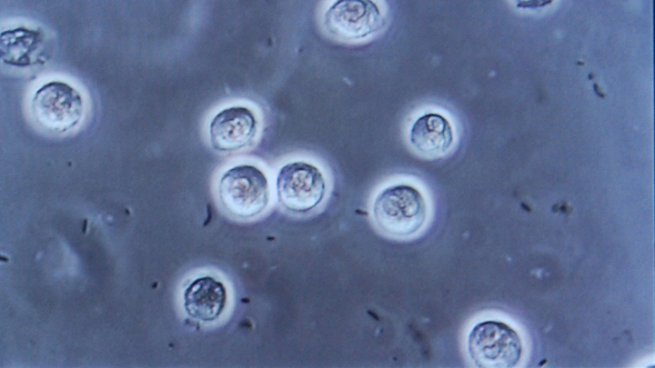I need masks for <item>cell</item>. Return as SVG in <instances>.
I'll list each match as a JSON object with an SVG mask.
<instances>
[{
  "label": "cell",
  "mask_w": 655,
  "mask_h": 368,
  "mask_svg": "<svg viewBox=\"0 0 655 368\" xmlns=\"http://www.w3.org/2000/svg\"><path fill=\"white\" fill-rule=\"evenodd\" d=\"M428 214L421 192L408 184H395L379 192L372 205L376 225L385 234L407 237L418 233Z\"/></svg>",
  "instance_id": "obj_1"
},
{
  "label": "cell",
  "mask_w": 655,
  "mask_h": 368,
  "mask_svg": "<svg viewBox=\"0 0 655 368\" xmlns=\"http://www.w3.org/2000/svg\"><path fill=\"white\" fill-rule=\"evenodd\" d=\"M467 349L473 363L480 368L515 367L523 352L517 331L499 320L476 323L468 335Z\"/></svg>",
  "instance_id": "obj_2"
},
{
  "label": "cell",
  "mask_w": 655,
  "mask_h": 368,
  "mask_svg": "<svg viewBox=\"0 0 655 368\" xmlns=\"http://www.w3.org/2000/svg\"><path fill=\"white\" fill-rule=\"evenodd\" d=\"M217 192L226 211L242 219L258 215L269 202L267 178L251 164H239L227 170L219 180Z\"/></svg>",
  "instance_id": "obj_3"
},
{
  "label": "cell",
  "mask_w": 655,
  "mask_h": 368,
  "mask_svg": "<svg viewBox=\"0 0 655 368\" xmlns=\"http://www.w3.org/2000/svg\"><path fill=\"white\" fill-rule=\"evenodd\" d=\"M31 113L44 129L62 134L76 126L84 114L80 93L64 81L45 83L34 94Z\"/></svg>",
  "instance_id": "obj_4"
},
{
  "label": "cell",
  "mask_w": 655,
  "mask_h": 368,
  "mask_svg": "<svg viewBox=\"0 0 655 368\" xmlns=\"http://www.w3.org/2000/svg\"><path fill=\"white\" fill-rule=\"evenodd\" d=\"M326 189L321 171L305 161L286 164L276 178L277 201L293 213L305 214L316 208L323 201Z\"/></svg>",
  "instance_id": "obj_5"
},
{
  "label": "cell",
  "mask_w": 655,
  "mask_h": 368,
  "mask_svg": "<svg viewBox=\"0 0 655 368\" xmlns=\"http://www.w3.org/2000/svg\"><path fill=\"white\" fill-rule=\"evenodd\" d=\"M324 26L336 37L354 40L379 31L385 20L377 5L368 0H341L325 13Z\"/></svg>",
  "instance_id": "obj_6"
},
{
  "label": "cell",
  "mask_w": 655,
  "mask_h": 368,
  "mask_svg": "<svg viewBox=\"0 0 655 368\" xmlns=\"http://www.w3.org/2000/svg\"><path fill=\"white\" fill-rule=\"evenodd\" d=\"M257 124L254 114L247 107L237 105L224 108L210 122V144L219 152L242 149L255 138Z\"/></svg>",
  "instance_id": "obj_7"
},
{
  "label": "cell",
  "mask_w": 655,
  "mask_h": 368,
  "mask_svg": "<svg viewBox=\"0 0 655 368\" xmlns=\"http://www.w3.org/2000/svg\"><path fill=\"white\" fill-rule=\"evenodd\" d=\"M186 314L201 322L217 320L227 304L225 285L216 278L205 275L193 280L184 291Z\"/></svg>",
  "instance_id": "obj_8"
},
{
  "label": "cell",
  "mask_w": 655,
  "mask_h": 368,
  "mask_svg": "<svg viewBox=\"0 0 655 368\" xmlns=\"http://www.w3.org/2000/svg\"><path fill=\"white\" fill-rule=\"evenodd\" d=\"M44 38L42 32L25 27L3 31L0 35L2 61L17 67L44 63Z\"/></svg>",
  "instance_id": "obj_9"
},
{
  "label": "cell",
  "mask_w": 655,
  "mask_h": 368,
  "mask_svg": "<svg viewBox=\"0 0 655 368\" xmlns=\"http://www.w3.org/2000/svg\"><path fill=\"white\" fill-rule=\"evenodd\" d=\"M409 142L425 155H442L452 145V126L440 114L426 113L413 123L409 130Z\"/></svg>",
  "instance_id": "obj_10"
}]
</instances>
